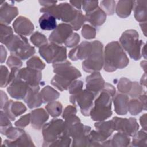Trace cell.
<instances>
[{
  "label": "cell",
  "mask_w": 147,
  "mask_h": 147,
  "mask_svg": "<svg viewBox=\"0 0 147 147\" xmlns=\"http://www.w3.org/2000/svg\"><path fill=\"white\" fill-rule=\"evenodd\" d=\"M2 146H34L30 136L25 132L19 138L16 140H10L6 139L4 141V144Z\"/></svg>",
  "instance_id": "484cf974"
},
{
  "label": "cell",
  "mask_w": 147,
  "mask_h": 147,
  "mask_svg": "<svg viewBox=\"0 0 147 147\" xmlns=\"http://www.w3.org/2000/svg\"><path fill=\"white\" fill-rule=\"evenodd\" d=\"M80 36L76 33H72L64 42V45L69 48L75 47L80 41Z\"/></svg>",
  "instance_id": "7dc6e473"
},
{
  "label": "cell",
  "mask_w": 147,
  "mask_h": 147,
  "mask_svg": "<svg viewBox=\"0 0 147 147\" xmlns=\"http://www.w3.org/2000/svg\"><path fill=\"white\" fill-rule=\"evenodd\" d=\"M38 2L40 3V5L42 6L43 7H49L52 5H56V3H57V1L46 0V1H39Z\"/></svg>",
  "instance_id": "9f6ffc18"
},
{
  "label": "cell",
  "mask_w": 147,
  "mask_h": 147,
  "mask_svg": "<svg viewBox=\"0 0 147 147\" xmlns=\"http://www.w3.org/2000/svg\"><path fill=\"white\" fill-rule=\"evenodd\" d=\"M40 94L44 103L56 100L60 95L58 91L49 86L44 87L40 91Z\"/></svg>",
  "instance_id": "f546056e"
},
{
  "label": "cell",
  "mask_w": 147,
  "mask_h": 147,
  "mask_svg": "<svg viewBox=\"0 0 147 147\" xmlns=\"http://www.w3.org/2000/svg\"><path fill=\"white\" fill-rule=\"evenodd\" d=\"M144 110V107L141 102L138 98H132L129 100L127 111L133 115H136Z\"/></svg>",
  "instance_id": "836d02e7"
},
{
  "label": "cell",
  "mask_w": 147,
  "mask_h": 147,
  "mask_svg": "<svg viewBox=\"0 0 147 147\" xmlns=\"http://www.w3.org/2000/svg\"><path fill=\"white\" fill-rule=\"evenodd\" d=\"M142 86H146V73H144V74L142 75L141 80H140V83Z\"/></svg>",
  "instance_id": "6125c7cd"
},
{
  "label": "cell",
  "mask_w": 147,
  "mask_h": 147,
  "mask_svg": "<svg viewBox=\"0 0 147 147\" xmlns=\"http://www.w3.org/2000/svg\"><path fill=\"white\" fill-rule=\"evenodd\" d=\"M25 130L20 127H10L5 132L4 135L10 140H16L25 133Z\"/></svg>",
  "instance_id": "74e56055"
},
{
  "label": "cell",
  "mask_w": 147,
  "mask_h": 147,
  "mask_svg": "<svg viewBox=\"0 0 147 147\" xmlns=\"http://www.w3.org/2000/svg\"><path fill=\"white\" fill-rule=\"evenodd\" d=\"M119 44L132 59L136 61L141 58V48L145 43L139 40V34L136 30L125 31L119 38Z\"/></svg>",
  "instance_id": "5b68a950"
},
{
  "label": "cell",
  "mask_w": 147,
  "mask_h": 147,
  "mask_svg": "<svg viewBox=\"0 0 147 147\" xmlns=\"http://www.w3.org/2000/svg\"><path fill=\"white\" fill-rule=\"evenodd\" d=\"M90 131L83 132L78 136L72 138V146H90V138L89 133Z\"/></svg>",
  "instance_id": "4dcf8cb0"
},
{
  "label": "cell",
  "mask_w": 147,
  "mask_h": 147,
  "mask_svg": "<svg viewBox=\"0 0 147 147\" xmlns=\"http://www.w3.org/2000/svg\"><path fill=\"white\" fill-rule=\"evenodd\" d=\"M82 36L87 40H91L95 37L96 34V28L89 24H84L82 29Z\"/></svg>",
  "instance_id": "ab89813d"
},
{
  "label": "cell",
  "mask_w": 147,
  "mask_h": 147,
  "mask_svg": "<svg viewBox=\"0 0 147 147\" xmlns=\"http://www.w3.org/2000/svg\"><path fill=\"white\" fill-rule=\"evenodd\" d=\"M96 96L97 95L95 93L85 89L76 94L71 95L69 100L74 105L79 106L81 113L84 116H89Z\"/></svg>",
  "instance_id": "30bf717a"
},
{
  "label": "cell",
  "mask_w": 147,
  "mask_h": 147,
  "mask_svg": "<svg viewBox=\"0 0 147 147\" xmlns=\"http://www.w3.org/2000/svg\"><path fill=\"white\" fill-rule=\"evenodd\" d=\"M71 64L68 60L52 64L55 75L51 84L61 91L68 90L69 85L82 76L81 72Z\"/></svg>",
  "instance_id": "7a4b0ae2"
},
{
  "label": "cell",
  "mask_w": 147,
  "mask_h": 147,
  "mask_svg": "<svg viewBox=\"0 0 147 147\" xmlns=\"http://www.w3.org/2000/svg\"><path fill=\"white\" fill-rule=\"evenodd\" d=\"M143 65L144 66L143 69H144V70L145 71H145H146V60H144V61H141V66L142 67Z\"/></svg>",
  "instance_id": "e7e4bbea"
},
{
  "label": "cell",
  "mask_w": 147,
  "mask_h": 147,
  "mask_svg": "<svg viewBox=\"0 0 147 147\" xmlns=\"http://www.w3.org/2000/svg\"><path fill=\"white\" fill-rule=\"evenodd\" d=\"M131 145L133 146H144L147 145L146 131L142 129L137 131L133 136Z\"/></svg>",
  "instance_id": "d6a6232c"
},
{
  "label": "cell",
  "mask_w": 147,
  "mask_h": 147,
  "mask_svg": "<svg viewBox=\"0 0 147 147\" xmlns=\"http://www.w3.org/2000/svg\"><path fill=\"white\" fill-rule=\"evenodd\" d=\"M92 50V42L83 41L72 49L68 53V56L72 61L85 60L90 55Z\"/></svg>",
  "instance_id": "2e32d148"
},
{
  "label": "cell",
  "mask_w": 147,
  "mask_h": 147,
  "mask_svg": "<svg viewBox=\"0 0 147 147\" xmlns=\"http://www.w3.org/2000/svg\"><path fill=\"white\" fill-rule=\"evenodd\" d=\"M40 11L52 15L56 19L60 20L64 23H71L76 17L78 10L74 7L71 4L64 2L59 5H54L49 7L40 9Z\"/></svg>",
  "instance_id": "52a82bcc"
},
{
  "label": "cell",
  "mask_w": 147,
  "mask_h": 147,
  "mask_svg": "<svg viewBox=\"0 0 147 147\" xmlns=\"http://www.w3.org/2000/svg\"><path fill=\"white\" fill-rule=\"evenodd\" d=\"M76 113L77 109L75 105H68L64 109L62 114V117L65 120L71 116L76 115Z\"/></svg>",
  "instance_id": "f5cc1de1"
},
{
  "label": "cell",
  "mask_w": 147,
  "mask_h": 147,
  "mask_svg": "<svg viewBox=\"0 0 147 147\" xmlns=\"http://www.w3.org/2000/svg\"><path fill=\"white\" fill-rule=\"evenodd\" d=\"M100 8L106 15H113L115 12V2L113 0L102 1L100 2Z\"/></svg>",
  "instance_id": "f35d334b"
},
{
  "label": "cell",
  "mask_w": 147,
  "mask_h": 147,
  "mask_svg": "<svg viewBox=\"0 0 147 147\" xmlns=\"http://www.w3.org/2000/svg\"><path fill=\"white\" fill-rule=\"evenodd\" d=\"M129 100V98L126 94L119 93L114 95L113 102L114 106L115 112L118 115H126L128 111L127 105Z\"/></svg>",
  "instance_id": "603a6c76"
},
{
  "label": "cell",
  "mask_w": 147,
  "mask_h": 147,
  "mask_svg": "<svg viewBox=\"0 0 147 147\" xmlns=\"http://www.w3.org/2000/svg\"><path fill=\"white\" fill-rule=\"evenodd\" d=\"M72 142L71 137L68 136H63L52 143L49 146H69Z\"/></svg>",
  "instance_id": "f6af8a7d"
},
{
  "label": "cell",
  "mask_w": 147,
  "mask_h": 147,
  "mask_svg": "<svg viewBox=\"0 0 147 147\" xmlns=\"http://www.w3.org/2000/svg\"><path fill=\"white\" fill-rule=\"evenodd\" d=\"M145 92V91L140 84L137 82H133L131 88L128 94L131 98H138Z\"/></svg>",
  "instance_id": "b9f144b4"
},
{
  "label": "cell",
  "mask_w": 147,
  "mask_h": 147,
  "mask_svg": "<svg viewBox=\"0 0 147 147\" xmlns=\"http://www.w3.org/2000/svg\"><path fill=\"white\" fill-rule=\"evenodd\" d=\"M29 86L18 77H16L8 86L7 91L14 99L21 100L25 98Z\"/></svg>",
  "instance_id": "4fadbf2b"
},
{
  "label": "cell",
  "mask_w": 147,
  "mask_h": 147,
  "mask_svg": "<svg viewBox=\"0 0 147 147\" xmlns=\"http://www.w3.org/2000/svg\"><path fill=\"white\" fill-rule=\"evenodd\" d=\"M0 33H1V42L4 44L5 41L10 37L13 35V29L6 25L0 24Z\"/></svg>",
  "instance_id": "7bdbcfd3"
},
{
  "label": "cell",
  "mask_w": 147,
  "mask_h": 147,
  "mask_svg": "<svg viewBox=\"0 0 147 147\" xmlns=\"http://www.w3.org/2000/svg\"><path fill=\"white\" fill-rule=\"evenodd\" d=\"M83 82L80 80H74L69 86V93L71 95L76 94L83 90Z\"/></svg>",
  "instance_id": "c3c4849f"
},
{
  "label": "cell",
  "mask_w": 147,
  "mask_h": 147,
  "mask_svg": "<svg viewBox=\"0 0 147 147\" xmlns=\"http://www.w3.org/2000/svg\"><path fill=\"white\" fill-rule=\"evenodd\" d=\"M10 119L8 118L5 112L2 110L1 111V133L2 134H5V132L7 129L12 126Z\"/></svg>",
  "instance_id": "ee69618b"
},
{
  "label": "cell",
  "mask_w": 147,
  "mask_h": 147,
  "mask_svg": "<svg viewBox=\"0 0 147 147\" xmlns=\"http://www.w3.org/2000/svg\"><path fill=\"white\" fill-rule=\"evenodd\" d=\"M86 21V18L84 15L83 14L80 10H78L77 15L75 18L69 24L72 26L74 30H79L82 26L83 25L84 22Z\"/></svg>",
  "instance_id": "60d3db41"
},
{
  "label": "cell",
  "mask_w": 147,
  "mask_h": 147,
  "mask_svg": "<svg viewBox=\"0 0 147 147\" xmlns=\"http://www.w3.org/2000/svg\"><path fill=\"white\" fill-rule=\"evenodd\" d=\"M114 130L133 136L139 129V125L134 118H122L114 117L113 118Z\"/></svg>",
  "instance_id": "8fae6325"
},
{
  "label": "cell",
  "mask_w": 147,
  "mask_h": 147,
  "mask_svg": "<svg viewBox=\"0 0 147 147\" xmlns=\"http://www.w3.org/2000/svg\"><path fill=\"white\" fill-rule=\"evenodd\" d=\"M39 53L48 64L67 60V49L64 46L55 43H47L39 48Z\"/></svg>",
  "instance_id": "9c48e42d"
},
{
  "label": "cell",
  "mask_w": 147,
  "mask_h": 147,
  "mask_svg": "<svg viewBox=\"0 0 147 147\" xmlns=\"http://www.w3.org/2000/svg\"><path fill=\"white\" fill-rule=\"evenodd\" d=\"M96 130L107 140L114 131L113 120L98 121L94 124Z\"/></svg>",
  "instance_id": "4316f807"
},
{
  "label": "cell",
  "mask_w": 147,
  "mask_h": 147,
  "mask_svg": "<svg viewBox=\"0 0 147 147\" xmlns=\"http://www.w3.org/2000/svg\"><path fill=\"white\" fill-rule=\"evenodd\" d=\"M133 82L126 78H121L117 84V89L122 94H128L131 88Z\"/></svg>",
  "instance_id": "8d00e7d4"
},
{
  "label": "cell",
  "mask_w": 147,
  "mask_h": 147,
  "mask_svg": "<svg viewBox=\"0 0 147 147\" xmlns=\"http://www.w3.org/2000/svg\"><path fill=\"white\" fill-rule=\"evenodd\" d=\"M30 40L34 46L39 48L48 43V40L45 36L38 31L35 32L32 34Z\"/></svg>",
  "instance_id": "d590c367"
},
{
  "label": "cell",
  "mask_w": 147,
  "mask_h": 147,
  "mask_svg": "<svg viewBox=\"0 0 147 147\" xmlns=\"http://www.w3.org/2000/svg\"><path fill=\"white\" fill-rule=\"evenodd\" d=\"M13 26L14 32L20 36H28L32 34L34 26L32 22L28 18L19 16L14 21Z\"/></svg>",
  "instance_id": "9a60e30c"
},
{
  "label": "cell",
  "mask_w": 147,
  "mask_h": 147,
  "mask_svg": "<svg viewBox=\"0 0 147 147\" xmlns=\"http://www.w3.org/2000/svg\"><path fill=\"white\" fill-rule=\"evenodd\" d=\"M73 33V29L69 24L61 23L50 34L48 40L50 42L61 45Z\"/></svg>",
  "instance_id": "7c38bea8"
},
{
  "label": "cell",
  "mask_w": 147,
  "mask_h": 147,
  "mask_svg": "<svg viewBox=\"0 0 147 147\" xmlns=\"http://www.w3.org/2000/svg\"><path fill=\"white\" fill-rule=\"evenodd\" d=\"M141 55L142 56H143L145 59H146V44H145L142 48H141Z\"/></svg>",
  "instance_id": "be15d7a7"
},
{
  "label": "cell",
  "mask_w": 147,
  "mask_h": 147,
  "mask_svg": "<svg viewBox=\"0 0 147 147\" xmlns=\"http://www.w3.org/2000/svg\"><path fill=\"white\" fill-rule=\"evenodd\" d=\"M6 64L10 69L14 68L19 69L22 66V62L21 60L18 57L13 55H10L8 57Z\"/></svg>",
  "instance_id": "f907efd6"
},
{
  "label": "cell",
  "mask_w": 147,
  "mask_h": 147,
  "mask_svg": "<svg viewBox=\"0 0 147 147\" xmlns=\"http://www.w3.org/2000/svg\"><path fill=\"white\" fill-rule=\"evenodd\" d=\"M39 25L44 30H54L56 26V20L55 17L48 13H44L39 18Z\"/></svg>",
  "instance_id": "83f0119b"
},
{
  "label": "cell",
  "mask_w": 147,
  "mask_h": 147,
  "mask_svg": "<svg viewBox=\"0 0 147 147\" xmlns=\"http://www.w3.org/2000/svg\"><path fill=\"white\" fill-rule=\"evenodd\" d=\"M11 121H14L17 117L26 111V107L21 102L9 100L2 109Z\"/></svg>",
  "instance_id": "ac0fdd59"
},
{
  "label": "cell",
  "mask_w": 147,
  "mask_h": 147,
  "mask_svg": "<svg viewBox=\"0 0 147 147\" xmlns=\"http://www.w3.org/2000/svg\"><path fill=\"white\" fill-rule=\"evenodd\" d=\"M43 137L42 146L49 145L60 137L66 136L64 133V121L63 119L54 118L45 123L42 127Z\"/></svg>",
  "instance_id": "ba28073f"
},
{
  "label": "cell",
  "mask_w": 147,
  "mask_h": 147,
  "mask_svg": "<svg viewBox=\"0 0 147 147\" xmlns=\"http://www.w3.org/2000/svg\"><path fill=\"white\" fill-rule=\"evenodd\" d=\"M0 49H1V63H3L5 62L6 60V58L7 56V52L3 45H1Z\"/></svg>",
  "instance_id": "6f0895ef"
},
{
  "label": "cell",
  "mask_w": 147,
  "mask_h": 147,
  "mask_svg": "<svg viewBox=\"0 0 147 147\" xmlns=\"http://www.w3.org/2000/svg\"><path fill=\"white\" fill-rule=\"evenodd\" d=\"M92 50L90 55L82 62V68L86 72H99L103 67V45L99 41H92Z\"/></svg>",
  "instance_id": "8992f818"
},
{
  "label": "cell",
  "mask_w": 147,
  "mask_h": 147,
  "mask_svg": "<svg viewBox=\"0 0 147 147\" xmlns=\"http://www.w3.org/2000/svg\"><path fill=\"white\" fill-rule=\"evenodd\" d=\"M106 14L99 7L84 15L86 21L90 22L91 25L95 28L104 24L106 20Z\"/></svg>",
  "instance_id": "7402d4cb"
},
{
  "label": "cell",
  "mask_w": 147,
  "mask_h": 147,
  "mask_svg": "<svg viewBox=\"0 0 147 147\" xmlns=\"http://www.w3.org/2000/svg\"><path fill=\"white\" fill-rule=\"evenodd\" d=\"M147 114H144L142 115H141L140 118V123L142 127V129L146 131L147 129V122H146V119H147Z\"/></svg>",
  "instance_id": "11a10c76"
},
{
  "label": "cell",
  "mask_w": 147,
  "mask_h": 147,
  "mask_svg": "<svg viewBox=\"0 0 147 147\" xmlns=\"http://www.w3.org/2000/svg\"><path fill=\"white\" fill-rule=\"evenodd\" d=\"M8 97L6 94L2 90H1V109L2 110L4 107L5 105L8 101Z\"/></svg>",
  "instance_id": "db71d44e"
},
{
  "label": "cell",
  "mask_w": 147,
  "mask_h": 147,
  "mask_svg": "<svg viewBox=\"0 0 147 147\" xmlns=\"http://www.w3.org/2000/svg\"><path fill=\"white\" fill-rule=\"evenodd\" d=\"M134 1L122 0L118 1L115 6V13L117 15L122 18L128 17L133 9Z\"/></svg>",
  "instance_id": "cb8c5ba5"
},
{
  "label": "cell",
  "mask_w": 147,
  "mask_h": 147,
  "mask_svg": "<svg viewBox=\"0 0 147 147\" xmlns=\"http://www.w3.org/2000/svg\"><path fill=\"white\" fill-rule=\"evenodd\" d=\"M30 122V113H29L22 116L18 120H17L14 123V125L16 127L24 129L26 126H28Z\"/></svg>",
  "instance_id": "816d5d0a"
},
{
  "label": "cell",
  "mask_w": 147,
  "mask_h": 147,
  "mask_svg": "<svg viewBox=\"0 0 147 147\" xmlns=\"http://www.w3.org/2000/svg\"><path fill=\"white\" fill-rule=\"evenodd\" d=\"M17 7L3 1L0 3V22L2 24L9 25L18 15Z\"/></svg>",
  "instance_id": "d6986e66"
},
{
  "label": "cell",
  "mask_w": 147,
  "mask_h": 147,
  "mask_svg": "<svg viewBox=\"0 0 147 147\" xmlns=\"http://www.w3.org/2000/svg\"><path fill=\"white\" fill-rule=\"evenodd\" d=\"M9 72L7 68L3 65H1V87L3 88L9 85Z\"/></svg>",
  "instance_id": "bcb514c9"
},
{
  "label": "cell",
  "mask_w": 147,
  "mask_h": 147,
  "mask_svg": "<svg viewBox=\"0 0 147 147\" xmlns=\"http://www.w3.org/2000/svg\"><path fill=\"white\" fill-rule=\"evenodd\" d=\"M103 69L107 72H113L117 69L127 66L129 60L124 50L118 41L108 43L103 52Z\"/></svg>",
  "instance_id": "3957f363"
},
{
  "label": "cell",
  "mask_w": 147,
  "mask_h": 147,
  "mask_svg": "<svg viewBox=\"0 0 147 147\" xmlns=\"http://www.w3.org/2000/svg\"><path fill=\"white\" fill-rule=\"evenodd\" d=\"M10 51L11 55L18 57L21 60H26L34 55L35 48L28 42L25 36L13 34L7 39L4 44Z\"/></svg>",
  "instance_id": "277c9868"
},
{
  "label": "cell",
  "mask_w": 147,
  "mask_h": 147,
  "mask_svg": "<svg viewBox=\"0 0 147 147\" xmlns=\"http://www.w3.org/2000/svg\"><path fill=\"white\" fill-rule=\"evenodd\" d=\"M138 99L142 103L144 107V110H146V93L145 92L143 94L141 95Z\"/></svg>",
  "instance_id": "680465c9"
},
{
  "label": "cell",
  "mask_w": 147,
  "mask_h": 147,
  "mask_svg": "<svg viewBox=\"0 0 147 147\" xmlns=\"http://www.w3.org/2000/svg\"><path fill=\"white\" fill-rule=\"evenodd\" d=\"M40 91V85L36 86H29L26 96L24 99L29 109H34L40 106L43 103Z\"/></svg>",
  "instance_id": "ffe728a7"
},
{
  "label": "cell",
  "mask_w": 147,
  "mask_h": 147,
  "mask_svg": "<svg viewBox=\"0 0 147 147\" xmlns=\"http://www.w3.org/2000/svg\"><path fill=\"white\" fill-rule=\"evenodd\" d=\"M110 146H127L130 143V138L128 135L123 133L118 132L115 134L111 139H110Z\"/></svg>",
  "instance_id": "f1b7e54d"
},
{
  "label": "cell",
  "mask_w": 147,
  "mask_h": 147,
  "mask_svg": "<svg viewBox=\"0 0 147 147\" xmlns=\"http://www.w3.org/2000/svg\"><path fill=\"white\" fill-rule=\"evenodd\" d=\"M49 118V114L42 108L32 110L30 113V123L36 130H40Z\"/></svg>",
  "instance_id": "44dd1931"
},
{
  "label": "cell",
  "mask_w": 147,
  "mask_h": 147,
  "mask_svg": "<svg viewBox=\"0 0 147 147\" xmlns=\"http://www.w3.org/2000/svg\"><path fill=\"white\" fill-rule=\"evenodd\" d=\"M87 90L92 91L97 95L105 87V82L99 72H94L87 76L86 79Z\"/></svg>",
  "instance_id": "e0dca14e"
},
{
  "label": "cell",
  "mask_w": 147,
  "mask_h": 147,
  "mask_svg": "<svg viewBox=\"0 0 147 147\" xmlns=\"http://www.w3.org/2000/svg\"><path fill=\"white\" fill-rule=\"evenodd\" d=\"M45 109L51 117L56 118L61 114L63 111V105L60 102L54 100L48 102L45 106Z\"/></svg>",
  "instance_id": "1f68e13d"
},
{
  "label": "cell",
  "mask_w": 147,
  "mask_h": 147,
  "mask_svg": "<svg viewBox=\"0 0 147 147\" xmlns=\"http://www.w3.org/2000/svg\"><path fill=\"white\" fill-rule=\"evenodd\" d=\"M69 2L74 7L76 8L78 10L81 9L82 1H70Z\"/></svg>",
  "instance_id": "91938a15"
},
{
  "label": "cell",
  "mask_w": 147,
  "mask_h": 147,
  "mask_svg": "<svg viewBox=\"0 0 147 147\" xmlns=\"http://www.w3.org/2000/svg\"><path fill=\"white\" fill-rule=\"evenodd\" d=\"M115 92L114 86L105 83L104 88L95 98L94 106L90 111V115L93 121H103L111 116L112 102Z\"/></svg>",
  "instance_id": "6da1fadb"
},
{
  "label": "cell",
  "mask_w": 147,
  "mask_h": 147,
  "mask_svg": "<svg viewBox=\"0 0 147 147\" xmlns=\"http://www.w3.org/2000/svg\"><path fill=\"white\" fill-rule=\"evenodd\" d=\"M17 77L21 79L30 86H39L42 79L41 71L32 69L26 67L19 69L17 73Z\"/></svg>",
  "instance_id": "5bb4252c"
},
{
  "label": "cell",
  "mask_w": 147,
  "mask_h": 147,
  "mask_svg": "<svg viewBox=\"0 0 147 147\" xmlns=\"http://www.w3.org/2000/svg\"><path fill=\"white\" fill-rule=\"evenodd\" d=\"M98 3V1H82V6L83 10L87 13L92 11L99 7Z\"/></svg>",
  "instance_id": "681fc988"
},
{
  "label": "cell",
  "mask_w": 147,
  "mask_h": 147,
  "mask_svg": "<svg viewBox=\"0 0 147 147\" xmlns=\"http://www.w3.org/2000/svg\"><path fill=\"white\" fill-rule=\"evenodd\" d=\"M26 67L32 69L41 71L45 67V64L40 57L34 56L30 58L26 61Z\"/></svg>",
  "instance_id": "e575fe53"
},
{
  "label": "cell",
  "mask_w": 147,
  "mask_h": 147,
  "mask_svg": "<svg viewBox=\"0 0 147 147\" xmlns=\"http://www.w3.org/2000/svg\"><path fill=\"white\" fill-rule=\"evenodd\" d=\"M140 26L141 27V30H142L145 36H146V22H140Z\"/></svg>",
  "instance_id": "94428289"
},
{
  "label": "cell",
  "mask_w": 147,
  "mask_h": 147,
  "mask_svg": "<svg viewBox=\"0 0 147 147\" xmlns=\"http://www.w3.org/2000/svg\"><path fill=\"white\" fill-rule=\"evenodd\" d=\"M146 0L134 1L133 9L134 10V16L135 19L140 22L146 21Z\"/></svg>",
  "instance_id": "d4e9b609"
}]
</instances>
